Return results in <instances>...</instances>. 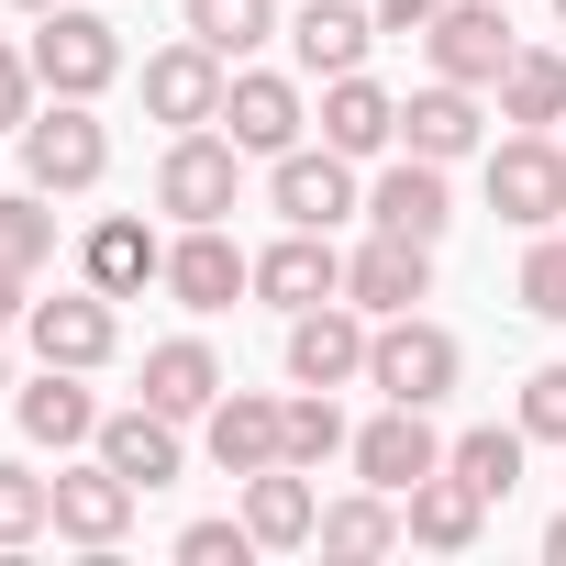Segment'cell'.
I'll list each match as a JSON object with an SVG mask.
<instances>
[{
  "mask_svg": "<svg viewBox=\"0 0 566 566\" xmlns=\"http://www.w3.org/2000/svg\"><path fill=\"white\" fill-rule=\"evenodd\" d=\"M0 389H12V378H0Z\"/></svg>",
  "mask_w": 566,
  "mask_h": 566,
  "instance_id": "44",
  "label": "cell"
},
{
  "mask_svg": "<svg viewBox=\"0 0 566 566\" xmlns=\"http://www.w3.org/2000/svg\"><path fill=\"white\" fill-rule=\"evenodd\" d=\"M0 255H12V266H45L56 255V200L23 178V189H0Z\"/></svg>",
  "mask_w": 566,
  "mask_h": 566,
  "instance_id": "33",
  "label": "cell"
},
{
  "mask_svg": "<svg viewBox=\"0 0 566 566\" xmlns=\"http://www.w3.org/2000/svg\"><path fill=\"white\" fill-rule=\"evenodd\" d=\"M522 444H533L522 422H478V433H455V444H444V467H455L478 500H511V489H522Z\"/></svg>",
  "mask_w": 566,
  "mask_h": 566,
  "instance_id": "30",
  "label": "cell"
},
{
  "mask_svg": "<svg viewBox=\"0 0 566 566\" xmlns=\"http://www.w3.org/2000/svg\"><path fill=\"white\" fill-rule=\"evenodd\" d=\"M23 312H34V266L0 255V323H23Z\"/></svg>",
  "mask_w": 566,
  "mask_h": 566,
  "instance_id": "40",
  "label": "cell"
},
{
  "mask_svg": "<svg viewBox=\"0 0 566 566\" xmlns=\"http://www.w3.org/2000/svg\"><path fill=\"white\" fill-rule=\"evenodd\" d=\"M455 378H467V345H455L444 323H422V312H389V323H378V345H367V389H378V400L433 411Z\"/></svg>",
  "mask_w": 566,
  "mask_h": 566,
  "instance_id": "4",
  "label": "cell"
},
{
  "mask_svg": "<svg viewBox=\"0 0 566 566\" xmlns=\"http://www.w3.org/2000/svg\"><path fill=\"white\" fill-rule=\"evenodd\" d=\"M189 34H200L222 67H244V56L277 34V0H189Z\"/></svg>",
  "mask_w": 566,
  "mask_h": 566,
  "instance_id": "31",
  "label": "cell"
},
{
  "mask_svg": "<svg viewBox=\"0 0 566 566\" xmlns=\"http://www.w3.org/2000/svg\"><path fill=\"white\" fill-rule=\"evenodd\" d=\"M511 422H522V433H533V444H566V356H555V367H533V378H522V400H511Z\"/></svg>",
  "mask_w": 566,
  "mask_h": 566,
  "instance_id": "36",
  "label": "cell"
},
{
  "mask_svg": "<svg viewBox=\"0 0 566 566\" xmlns=\"http://www.w3.org/2000/svg\"><path fill=\"white\" fill-rule=\"evenodd\" d=\"M544 555H555V566H566V511H555V522H544Z\"/></svg>",
  "mask_w": 566,
  "mask_h": 566,
  "instance_id": "41",
  "label": "cell"
},
{
  "mask_svg": "<svg viewBox=\"0 0 566 566\" xmlns=\"http://www.w3.org/2000/svg\"><path fill=\"white\" fill-rule=\"evenodd\" d=\"M489 211L522 233H555L566 222V134H500L489 145Z\"/></svg>",
  "mask_w": 566,
  "mask_h": 566,
  "instance_id": "5",
  "label": "cell"
},
{
  "mask_svg": "<svg viewBox=\"0 0 566 566\" xmlns=\"http://www.w3.org/2000/svg\"><path fill=\"white\" fill-rule=\"evenodd\" d=\"M422 56H433V78L500 90V67L522 56V34H511V0H444V12L422 23Z\"/></svg>",
  "mask_w": 566,
  "mask_h": 566,
  "instance_id": "7",
  "label": "cell"
},
{
  "mask_svg": "<svg viewBox=\"0 0 566 566\" xmlns=\"http://www.w3.org/2000/svg\"><path fill=\"white\" fill-rule=\"evenodd\" d=\"M222 90H233V67H222L200 34H178V45H156V56H145V112H156L167 134L222 123Z\"/></svg>",
  "mask_w": 566,
  "mask_h": 566,
  "instance_id": "12",
  "label": "cell"
},
{
  "mask_svg": "<svg viewBox=\"0 0 566 566\" xmlns=\"http://www.w3.org/2000/svg\"><path fill=\"white\" fill-rule=\"evenodd\" d=\"M555 23H566V0H555Z\"/></svg>",
  "mask_w": 566,
  "mask_h": 566,
  "instance_id": "43",
  "label": "cell"
},
{
  "mask_svg": "<svg viewBox=\"0 0 566 566\" xmlns=\"http://www.w3.org/2000/svg\"><path fill=\"white\" fill-rule=\"evenodd\" d=\"M511 301H522L533 323H566V233H533V255H522V277H511Z\"/></svg>",
  "mask_w": 566,
  "mask_h": 566,
  "instance_id": "35",
  "label": "cell"
},
{
  "mask_svg": "<svg viewBox=\"0 0 566 566\" xmlns=\"http://www.w3.org/2000/svg\"><path fill=\"white\" fill-rule=\"evenodd\" d=\"M266 211H277V222H301V233L356 222V211H367L356 156H334V145H290V156H266Z\"/></svg>",
  "mask_w": 566,
  "mask_h": 566,
  "instance_id": "6",
  "label": "cell"
},
{
  "mask_svg": "<svg viewBox=\"0 0 566 566\" xmlns=\"http://www.w3.org/2000/svg\"><path fill=\"white\" fill-rule=\"evenodd\" d=\"M23 334H34L45 367H112V356H123V312H112V290H90V277L56 290V301H34Z\"/></svg>",
  "mask_w": 566,
  "mask_h": 566,
  "instance_id": "11",
  "label": "cell"
},
{
  "mask_svg": "<svg viewBox=\"0 0 566 566\" xmlns=\"http://www.w3.org/2000/svg\"><path fill=\"white\" fill-rule=\"evenodd\" d=\"M400 145H411V156H433V167L478 156V145H489V112H478V90H467V78H433V90H411V101H400Z\"/></svg>",
  "mask_w": 566,
  "mask_h": 566,
  "instance_id": "21",
  "label": "cell"
},
{
  "mask_svg": "<svg viewBox=\"0 0 566 566\" xmlns=\"http://www.w3.org/2000/svg\"><path fill=\"white\" fill-rule=\"evenodd\" d=\"M12 145H23V178H34L45 200H78V189L112 178V123H101L90 101H45Z\"/></svg>",
  "mask_w": 566,
  "mask_h": 566,
  "instance_id": "1",
  "label": "cell"
},
{
  "mask_svg": "<svg viewBox=\"0 0 566 566\" xmlns=\"http://www.w3.org/2000/svg\"><path fill=\"white\" fill-rule=\"evenodd\" d=\"M323 145H334V156H356V167H367V156H389V145H400V101H389L367 67L323 78Z\"/></svg>",
  "mask_w": 566,
  "mask_h": 566,
  "instance_id": "23",
  "label": "cell"
},
{
  "mask_svg": "<svg viewBox=\"0 0 566 566\" xmlns=\"http://www.w3.org/2000/svg\"><path fill=\"white\" fill-rule=\"evenodd\" d=\"M301 123H312L301 78H277V67H233V90H222V134H233L244 156H290Z\"/></svg>",
  "mask_w": 566,
  "mask_h": 566,
  "instance_id": "16",
  "label": "cell"
},
{
  "mask_svg": "<svg viewBox=\"0 0 566 566\" xmlns=\"http://www.w3.org/2000/svg\"><path fill=\"white\" fill-rule=\"evenodd\" d=\"M12 12H56V0H12Z\"/></svg>",
  "mask_w": 566,
  "mask_h": 566,
  "instance_id": "42",
  "label": "cell"
},
{
  "mask_svg": "<svg viewBox=\"0 0 566 566\" xmlns=\"http://www.w3.org/2000/svg\"><path fill=\"white\" fill-rule=\"evenodd\" d=\"M356 433H345V411H334V389H301L290 400V467H334Z\"/></svg>",
  "mask_w": 566,
  "mask_h": 566,
  "instance_id": "34",
  "label": "cell"
},
{
  "mask_svg": "<svg viewBox=\"0 0 566 566\" xmlns=\"http://www.w3.org/2000/svg\"><path fill=\"white\" fill-rule=\"evenodd\" d=\"M134 500H145V489H134L101 444H90V467H56V533L90 544V555H112V544L134 533Z\"/></svg>",
  "mask_w": 566,
  "mask_h": 566,
  "instance_id": "15",
  "label": "cell"
},
{
  "mask_svg": "<svg viewBox=\"0 0 566 566\" xmlns=\"http://www.w3.org/2000/svg\"><path fill=\"white\" fill-rule=\"evenodd\" d=\"M345 301H356L367 323L422 312V301H433V244H411V233H378V222H367V244L345 255Z\"/></svg>",
  "mask_w": 566,
  "mask_h": 566,
  "instance_id": "13",
  "label": "cell"
},
{
  "mask_svg": "<svg viewBox=\"0 0 566 566\" xmlns=\"http://www.w3.org/2000/svg\"><path fill=\"white\" fill-rule=\"evenodd\" d=\"M34 78L56 90V101H101L112 78H123V23H101V12H78V0H56V12H34Z\"/></svg>",
  "mask_w": 566,
  "mask_h": 566,
  "instance_id": "2",
  "label": "cell"
},
{
  "mask_svg": "<svg viewBox=\"0 0 566 566\" xmlns=\"http://www.w3.org/2000/svg\"><path fill=\"white\" fill-rule=\"evenodd\" d=\"M400 522H411V544H433V555H467V544L489 533V500H478L455 467H433L422 489H400Z\"/></svg>",
  "mask_w": 566,
  "mask_h": 566,
  "instance_id": "27",
  "label": "cell"
},
{
  "mask_svg": "<svg viewBox=\"0 0 566 566\" xmlns=\"http://www.w3.org/2000/svg\"><path fill=\"white\" fill-rule=\"evenodd\" d=\"M12 422H23V444H45V455H67V444H101L90 367H34V378L12 389Z\"/></svg>",
  "mask_w": 566,
  "mask_h": 566,
  "instance_id": "17",
  "label": "cell"
},
{
  "mask_svg": "<svg viewBox=\"0 0 566 566\" xmlns=\"http://www.w3.org/2000/svg\"><path fill=\"white\" fill-rule=\"evenodd\" d=\"M345 467L367 478V489H422L433 467H444V433H433V411H411V400H378V422H356V444H345Z\"/></svg>",
  "mask_w": 566,
  "mask_h": 566,
  "instance_id": "10",
  "label": "cell"
},
{
  "mask_svg": "<svg viewBox=\"0 0 566 566\" xmlns=\"http://www.w3.org/2000/svg\"><path fill=\"white\" fill-rule=\"evenodd\" d=\"M101 455H112L134 489H167V478H189L178 411H156V400H134V411H101Z\"/></svg>",
  "mask_w": 566,
  "mask_h": 566,
  "instance_id": "24",
  "label": "cell"
},
{
  "mask_svg": "<svg viewBox=\"0 0 566 566\" xmlns=\"http://www.w3.org/2000/svg\"><path fill=\"white\" fill-rule=\"evenodd\" d=\"M500 123H511V134L566 123V56H555V45H522V56L500 67Z\"/></svg>",
  "mask_w": 566,
  "mask_h": 566,
  "instance_id": "28",
  "label": "cell"
},
{
  "mask_svg": "<svg viewBox=\"0 0 566 566\" xmlns=\"http://www.w3.org/2000/svg\"><path fill=\"white\" fill-rule=\"evenodd\" d=\"M156 290H167L178 312H200V323H211V312H233V301L255 290V255H244L222 222H178V244H167V277H156Z\"/></svg>",
  "mask_w": 566,
  "mask_h": 566,
  "instance_id": "8",
  "label": "cell"
},
{
  "mask_svg": "<svg viewBox=\"0 0 566 566\" xmlns=\"http://www.w3.org/2000/svg\"><path fill=\"white\" fill-rule=\"evenodd\" d=\"M367 345H378V323H367L356 301L290 312V389H356V378H367Z\"/></svg>",
  "mask_w": 566,
  "mask_h": 566,
  "instance_id": "9",
  "label": "cell"
},
{
  "mask_svg": "<svg viewBox=\"0 0 566 566\" xmlns=\"http://www.w3.org/2000/svg\"><path fill=\"white\" fill-rule=\"evenodd\" d=\"M312 544L323 555H389V544H411V522H400L389 489H356V500H323V533Z\"/></svg>",
  "mask_w": 566,
  "mask_h": 566,
  "instance_id": "29",
  "label": "cell"
},
{
  "mask_svg": "<svg viewBox=\"0 0 566 566\" xmlns=\"http://www.w3.org/2000/svg\"><path fill=\"white\" fill-rule=\"evenodd\" d=\"M367 45H378V12H356V0H301V23H290L301 78H345L367 67Z\"/></svg>",
  "mask_w": 566,
  "mask_h": 566,
  "instance_id": "25",
  "label": "cell"
},
{
  "mask_svg": "<svg viewBox=\"0 0 566 566\" xmlns=\"http://www.w3.org/2000/svg\"><path fill=\"white\" fill-rule=\"evenodd\" d=\"M367 222H378V233H411V244H444V222H455L444 167L400 145V167H378V189H367Z\"/></svg>",
  "mask_w": 566,
  "mask_h": 566,
  "instance_id": "20",
  "label": "cell"
},
{
  "mask_svg": "<svg viewBox=\"0 0 566 566\" xmlns=\"http://www.w3.org/2000/svg\"><path fill=\"white\" fill-rule=\"evenodd\" d=\"M34 90H45L34 56H23V45H0V134H23V123H34Z\"/></svg>",
  "mask_w": 566,
  "mask_h": 566,
  "instance_id": "38",
  "label": "cell"
},
{
  "mask_svg": "<svg viewBox=\"0 0 566 566\" xmlns=\"http://www.w3.org/2000/svg\"><path fill=\"white\" fill-rule=\"evenodd\" d=\"M200 455H211L222 478L277 467V455H290V400H266V389H222V400L200 411Z\"/></svg>",
  "mask_w": 566,
  "mask_h": 566,
  "instance_id": "14",
  "label": "cell"
},
{
  "mask_svg": "<svg viewBox=\"0 0 566 566\" xmlns=\"http://www.w3.org/2000/svg\"><path fill=\"white\" fill-rule=\"evenodd\" d=\"M178 555H189V566H255L266 544H255V533H244V511H233V522H189V533H178Z\"/></svg>",
  "mask_w": 566,
  "mask_h": 566,
  "instance_id": "37",
  "label": "cell"
},
{
  "mask_svg": "<svg viewBox=\"0 0 566 566\" xmlns=\"http://www.w3.org/2000/svg\"><path fill=\"white\" fill-rule=\"evenodd\" d=\"M222 389H233V378H222V356H211L200 334H167V345H145V400H156V411L200 422V411H211Z\"/></svg>",
  "mask_w": 566,
  "mask_h": 566,
  "instance_id": "26",
  "label": "cell"
},
{
  "mask_svg": "<svg viewBox=\"0 0 566 566\" xmlns=\"http://www.w3.org/2000/svg\"><path fill=\"white\" fill-rule=\"evenodd\" d=\"M45 533H56V478H34V467L0 455V555H23Z\"/></svg>",
  "mask_w": 566,
  "mask_h": 566,
  "instance_id": "32",
  "label": "cell"
},
{
  "mask_svg": "<svg viewBox=\"0 0 566 566\" xmlns=\"http://www.w3.org/2000/svg\"><path fill=\"white\" fill-rule=\"evenodd\" d=\"M244 533H255L266 555L312 544V533H323V489H312V467H290V455L255 467V478H244Z\"/></svg>",
  "mask_w": 566,
  "mask_h": 566,
  "instance_id": "22",
  "label": "cell"
},
{
  "mask_svg": "<svg viewBox=\"0 0 566 566\" xmlns=\"http://www.w3.org/2000/svg\"><path fill=\"white\" fill-rule=\"evenodd\" d=\"M78 277L112 290V301H134L145 277H167V233H156L145 211H101V222L78 233Z\"/></svg>",
  "mask_w": 566,
  "mask_h": 566,
  "instance_id": "19",
  "label": "cell"
},
{
  "mask_svg": "<svg viewBox=\"0 0 566 566\" xmlns=\"http://www.w3.org/2000/svg\"><path fill=\"white\" fill-rule=\"evenodd\" d=\"M367 12H378V34H422V23L444 12V0H367Z\"/></svg>",
  "mask_w": 566,
  "mask_h": 566,
  "instance_id": "39",
  "label": "cell"
},
{
  "mask_svg": "<svg viewBox=\"0 0 566 566\" xmlns=\"http://www.w3.org/2000/svg\"><path fill=\"white\" fill-rule=\"evenodd\" d=\"M255 301L266 312H312V301H345V255H334V233H277L266 255H255Z\"/></svg>",
  "mask_w": 566,
  "mask_h": 566,
  "instance_id": "18",
  "label": "cell"
},
{
  "mask_svg": "<svg viewBox=\"0 0 566 566\" xmlns=\"http://www.w3.org/2000/svg\"><path fill=\"white\" fill-rule=\"evenodd\" d=\"M233 200H244V145H233L222 123L167 134V156H156V211H167V222H222Z\"/></svg>",
  "mask_w": 566,
  "mask_h": 566,
  "instance_id": "3",
  "label": "cell"
}]
</instances>
